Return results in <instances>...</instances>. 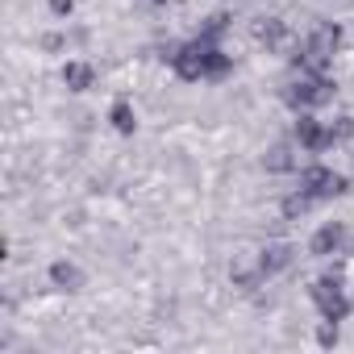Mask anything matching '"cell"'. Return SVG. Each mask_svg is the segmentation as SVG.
<instances>
[{
    "label": "cell",
    "mask_w": 354,
    "mask_h": 354,
    "mask_svg": "<svg viewBox=\"0 0 354 354\" xmlns=\"http://www.w3.org/2000/svg\"><path fill=\"white\" fill-rule=\"evenodd\" d=\"M333 96H337V84H333L329 75H308V71H300V75L283 88V104H288L292 113H317V109L333 104Z\"/></svg>",
    "instance_id": "6da1fadb"
},
{
    "label": "cell",
    "mask_w": 354,
    "mask_h": 354,
    "mask_svg": "<svg viewBox=\"0 0 354 354\" xmlns=\"http://www.w3.org/2000/svg\"><path fill=\"white\" fill-rule=\"evenodd\" d=\"M296 188L308 192L313 201H333V196H346L350 192V180H346V175H337L333 167H325V162H308V167L296 171Z\"/></svg>",
    "instance_id": "7a4b0ae2"
},
{
    "label": "cell",
    "mask_w": 354,
    "mask_h": 354,
    "mask_svg": "<svg viewBox=\"0 0 354 354\" xmlns=\"http://www.w3.org/2000/svg\"><path fill=\"white\" fill-rule=\"evenodd\" d=\"M213 46H221V42L192 38V42H184V46H175V50H171V71L180 75L184 84H201L205 71H209V50H213Z\"/></svg>",
    "instance_id": "3957f363"
},
{
    "label": "cell",
    "mask_w": 354,
    "mask_h": 354,
    "mask_svg": "<svg viewBox=\"0 0 354 354\" xmlns=\"http://www.w3.org/2000/svg\"><path fill=\"white\" fill-rule=\"evenodd\" d=\"M308 296H313V304H317L321 321H346V317H350L346 288H342V279H337L333 271H325V275H321V279L308 288Z\"/></svg>",
    "instance_id": "277c9868"
},
{
    "label": "cell",
    "mask_w": 354,
    "mask_h": 354,
    "mask_svg": "<svg viewBox=\"0 0 354 354\" xmlns=\"http://www.w3.org/2000/svg\"><path fill=\"white\" fill-rule=\"evenodd\" d=\"M296 142H300V150H308V154H325V150L333 146L329 121H317L313 113H296Z\"/></svg>",
    "instance_id": "5b68a950"
},
{
    "label": "cell",
    "mask_w": 354,
    "mask_h": 354,
    "mask_svg": "<svg viewBox=\"0 0 354 354\" xmlns=\"http://www.w3.org/2000/svg\"><path fill=\"white\" fill-rule=\"evenodd\" d=\"M342 246H346V225H342V221H325V225L313 234L308 254H313V259H329V254H342Z\"/></svg>",
    "instance_id": "8992f818"
},
{
    "label": "cell",
    "mask_w": 354,
    "mask_h": 354,
    "mask_svg": "<svg viewBox=\"0 0 354 354\" xmlns=\"http://www.w3.org/2000/svg\"><path fill=\"white\" fill-rule=\"evenodd\" d=\"M250 34H254V42L267 46V50H283V46H288V21H283V17H254V21H250Z\"/></svg>",
    "instance_id": "52a82bcc"
},
{
    "label": "cell",
    "mask_w": 354,
    "mask_h": 354,
    "mask_svg": "<svg viewBox=\"0 0 354 354\" xmlns=\"http://www.w3.org/2000/svg\"><path fill=\"white\" fill-rule=\"evenodd\" d=\"M304 42H308L313 50H321V55H329V59H333V55L342 50V42H346V30H342L337 21H317V26L308 30V38H304Z\"/></svg>",
    "instance_id": "ba28073f"
},
{
    "label": "cell",
    "mask_w": 354,
    "mask_h": 354,
    "mask_svg": "<svg viewBox=\"0 0 354 354\" xmlns=\"http://www.w3.org/2000/svg\"><path fill=\"white\" fill-rule=\"evenodd\" d=\"M292 259H296V250L288 246V242H267L259 254H254V263H259V271L271 279V275H279V271H288L292 267Z\"/></svg>",
    "instance_id": "9c48e42d"
},
{
    "label": "cell",
    "mask_w": 354,
    "mask_h": 354,
    "mask_svg": "<svg viewBox=\"0 0 354 354\" xmlns=\"http://www.w3.org/2000/svg\"><path fill=\"white\" fill-rule=\"evenodd\" d=\"M63 88L67 92H88L92 84H96V67L92 63H84V59H71V63H63Z\"/></svg>",
    "instance_id": "30bf717a"
},
{
    "label": "cell",
    "mask_w": 354,
    "mask_h": 354,
    "mask_svg": "<svg viewBox=\"0 0 354 354\" xmlns=\"http://www.w3.org/2000/svg\"><path fill=\"white\" fill-rule=\"evenodd\" d=\"M263 167H267L271 175H288V171H300V167H296V150H292L288 142L271 146V150L263 154Z\"/></svg>",
    "instance_id": "8fae6325"
},
{
    "label": "cell",
    "mask_w": 354,
    "mask_h": 354,
    "mask_svg": "<svg viewBox=\"0 0 354 354\" xmlns=\"http://www.w3.org/2000/svg\"><path fill=\"white\" fill-rule=\"evenodd\" d=\"M50 283L63 288V292H80V288H84V271H80L75 263L59 259V263H50Z\"/></svg>",
    "instance_id": "7c38bea8"
},
{
    "label": "cell",
    "mask_w": 354,
    "mask_h": 354,
    "mask_svg": "<svg viewBox=\"0 0 354 354\" xmlns=\"http://www.w3.org/2000/svg\"><path fill=\"white\" fill-rule=\"evenodd\" d=\"M109 121H113V129H117V133H133V129H138V113H133V104H129V100H113Z\"/></svg>",
    "instance_id": "4fadbf2b"
},
{
    "label": "cell",
    "mask_w": 354,
    "mask_h": 354,
    "mask_svg": "<svg viewBox=\"0 0 354 354\" xmlns=\"http://www.w3.org/2000/svg\"><path fill=\"white\" fill-rule=\"evenodd\" d=\"M313 205H317V201H313L308 192H300V188H296V192H288V196H283V205H279V209H283V217H288V221H300Z\"/></svg>",
    "instance_id": "5bb4252c"
},
{
    "label": "cell",
    "mask_w": 354,
    "mask_h": 354,
    "mask_svg": "<svg viewBox=\"0 0 354 354\" xmlns=\"http://www.w3.org/2000/svg\"><path fill=\"white\" fill-rule=\"evenodd\" d=\"M230 21H234L230 13H209L196 38H205V42H221V38H225V30H230Z\"/></svg>",
    "instance_id": "9a60e30c"
},
{
    "label": "cell",
    "mask_w": 354,
    "mask_h": 354,
    "mask_svg": "<svg viewBox=\"0 0 354 354\" xmlns=\"http://www.w3.org/2000/svg\"><path fill=\"white\" fill-rule=\"evenodd\" d=\"M329 138H333V146L337 142H350L354 138V117H333L329 121Z\"/></svg>",
    "instance_id": "2e32d148"
},
{
    "label": "cell",
    "mask_w": 354,
    "mask_h": 354,
    "mask_svg": "<svg viewBox=\"0 0 354 354\" xmlns=\"http://www.w3.org/2000/svg\"><path fill=\"white\" fill-rule=\"evenodd\" d=\"M317 342H321V346H337V321H325V325L317 329Z\"/></svg>",
    "instance_id": "e0dca14e"
},
{
    "label": "cell",
    "mask_w": 354,
    "mask_h": 354,
    "mask_svg": "<svg viewBox=\"0 0 354 354\" xmlns=\"http://www.w3.org/2000/svg\"><path fill=\"white\" fill-rule=\"evenodd\" d=\"M46 5H50L55 17H71L75 13V0H46Z\"/></svg>",
    "instance_id": "ac0fdd59"
},
{
    "label": "cell",
    "mask_w": 354,
    "mask_h": 354,
    "mask_svg": "<svg viewBox=\"0 0 354 354\" xmlns=\"http://www.w3.org/2000/svg\"><path fill=\"white\" fill-rule=\"evenodd\" d=\"M63 46H67V38H63V34H42V50H50V55H55V50H63Z\"/></svg>",
    "instance_id": "d6986e66"
}]
</instances>
